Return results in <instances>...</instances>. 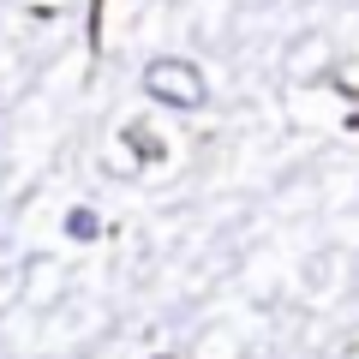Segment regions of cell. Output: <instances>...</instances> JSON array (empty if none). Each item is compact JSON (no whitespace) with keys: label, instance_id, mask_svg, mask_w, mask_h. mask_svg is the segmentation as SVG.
<instances>
[{"label":"cell","instance_id":"6da1fadb","mask_svg":"<svg viewBox=\"0 0 359 359\" xmlns=\"http://www.w3.org/2000/svg\"><path fill=\"white\" fill-rule=\"evenodd\" d=\"M138 84H144V96H150V102L180 108V114H198V108L210 102V78L198 72L192 60H180V54H162V60H150Z\"/></svg>","mask_w":359,"mask_h":359},{"label":"cell","instance_id":"7a4b0ae2","mask_svg":"<svg viewBox=\"0 0 359 359\" xmlns=\"http://www.w3.org/2000/svg\"><path fill=\"white\" fill-rule=\"evenodd\" d=\"M66 233H72V240H96V233H102V222L90 216V210H72V216H66Z\"/></svg>","mask_w":359,"mask_h":359}]
</instances>
